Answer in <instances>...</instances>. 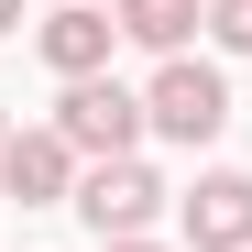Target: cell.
Here are the masks:
<instances>
[{
    "label": "cell",
    "instance_id": "obj_1",
    "mask_svg": "<svg viewBox=\"0 0 252 252\" xmlns=\"http://www.w3.org/2000/svg\"><path fill=\"white\" fill-rule=\"evenodd\" d=\"M143 121H154V143H220L230 132V77L208 66V55H164L154 66V88H143Z\"/></svg>",
    "mask_w": 252,
    "mask_h": 252
},
{
    "label": "cell",
    "instance_id": "obj_2",
    "mask_svg": "<svg viewBox=\"0 0 252 252\" xmlns=\"http://www.w3.org/2000/svg\"><path fill=\"white\" fill-rule=\"evenodd\" d=\"M164 208H176V187H164L143 154L88 164V176H77V220H88V241H154V220H164Z\"/></svg>",
    "mask_w": 252,
    "mask_h": 252
},
{
    "label": "cell",
    "instance_id": "obj_3",
    "mask_svg": "<svg viewBox=\"0 0 252 252\" xmlns=\"http://www.w3.org/2000/svg\"><path fill=\"white\" fill-rule=\"evenodd\" d=\"M55 132L77 143V164H121V154H143V88H121V77H77V88L55 99Z\"/></svg>",
    "mask_w": 252,
    "mask_h": 252
},
{
    "label": "cell",
    "instance_id": "obj_4",
    "mask_svg": "<svg viewBox=\"0 0 252 252\" xmlns=\"http://www.w3.org/2000/svg\"><path fill=\"white\" fill-rule=\"evenodd\" d=\"M77 143L55 132V121H33V132L0 143V197H22V208H77Z\"/></svg>",
    "mask_w": 252,
    "mask_h": 252
},
{
    "label": "cell",
    "instance_id": "obj_5",
    "mask_svg": "<svg viewBox=\"0 0 252 252\" xmlns=\"http://www.w3.org/2000/svg\"><path fill=\"white\" fill-rule=\"evenodd\" d=\"M176 230H187V252H252V176L241 164H208L176 197Z\"/></svg>",
    "mask_w": 252,
    "mask_h": 252
},
{
    "label": "cell",
    "instance_id": "obj_6",
    "mask_svg": "<svg viewBox=\"0 0 252 252\" xmlns=\"http://www.w3.org/2000/svg\"><path fill=\"white\" fill-rule=\"evenodd\" d=\"M110 44H121V22L88 11V0H55V11L33 22V55H44L66 88H77V77H110Z\"/></svg>",
    "mask_w": 252,
    "mask_h": 252
},
{
    "label": "cell",
    "instance_id": "obj_7",
    "mask_svg": "<svg viewBox=\"0 0 252 252\" xmlns=\"http://www.w3.org/2000/svg\"><path fill=\"white\" fill-rule=\"evenodd\" d=\"M110 22H121V44H143L164 66V55H187V33L208 22V0H110Z\"/></svg>",
    "mask_w": 252,
    "mask_h": 252
},
{
    "label": "cell",
    "instance_id": "obj_8",
    "mask_svg": "<svg viewBox=\"0 0 252 252\" xmlns=\"http://www.w3.org/2000/svg\"><path fill=\"white\" fill-rule=\"evenodd\" d=\"M208 44H220V55H252V0H208Z\"/></svg>",
    "mask_w": 252,
    "mask_h": 252
},
{
    "label": "cell",
    "instance_id": "obj_9",
    "mask_svg": "<svg viewBox=\"0 0 252 252\" xmlns=\"http://www.w3.org/2000/svg\"><path fill=\"white\" fill-rule=\"evenodd\" d=\"M0 33H22V0H0Z\"/></svg>",
    "mask_w": 252,
    "mask_h": 252
},
{
    "label": "cell",
    "instance_id": "obj_10",
    "mask_svg": "<svg viewBox=\"0 0 252 252\" xmlns=\"http://www.w3.org/2000/svg\"><path fill=\"white\" fill-rule=\"evenodd\" d=\"M99 252H164V241H99Z\"/></svg>",
    "mask_w": 252,
    "mask_h": 252
},
{
    "label": "cell",
    "instance_id": "obj_11",
    "mask_svg": "<svg viewBox=\"0 0 252 252\" xmlns=\"http://www.w3.org/2000/svg\"><path fill=\"white\" fill-rule=\"evenodd\" d=\"M0 143H11V121H0Z\"/></svg>",
    "mask_w": 252,
    "mask_h": 252
}]
</instances>
